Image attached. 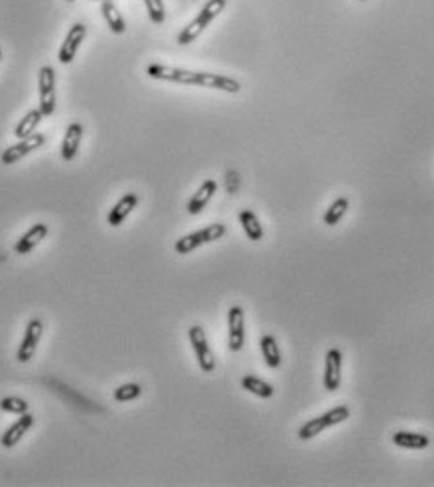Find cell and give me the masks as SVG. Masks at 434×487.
<instances>
[{"label":"cell","instance_id":"obj_30","mask_svg":"<svg viewBox=\"0 0 434 487\" xmlns=\"http://www.w3.org/2000/svg\"><path fill=\"white\" fill-rule=\"evenodd\" d=\"M360 2H367V0H360Z\"/></svg>","mask_w":434,"mask_h":487},{"label":"cell","instance_id":"obj_2","mask_svg":"<svg viewBox=\"0 0 434 487\" xmlns=\"http://www.w3.org/2000/svg\"><path fill=\"white\" fill-rule=\"evenodd\" d=\"M350 418V408L347 405H337L332 411H327L322 416H316L313 420H307L303 426L298 429V439L300 441H309L314 439L316 435H321L322 431H326L327 427H334L343 424L345 420Z\"/></svg>","mask_w":434,"mask_h":487},{"label":"cell","instance_id":"obj_25","mask_svg":"<svg viewBox=\"0 0 434 487\" xmlns=\"http://www.w3.org/2000/svg\"><path fill=\"white\" fill-rule=\"evenodd\" d=\"M0 408L4 413H12V414H25L28 413V403L21 397H4L0 400Z\"/></svg>","mask_w":434,"mask_h":487},{"label":"cell","instance_id":"obj_1","mask_svg":"<svg viewBox=\"0 0 434 487\" xmlns=\"http://www.w3.org/2000/svg\"><path fill=\"white\" fill-rule=\"evenodd\" d=\"M147 75L155 81H169V83L189 85V87L215 88V90H221V92L227 94H238L241 90L240 81L232 79L228 75L193 72V70L165 66V64H150L147 68Z\"/></svg>","mask_w":434,"mask_h":487},{"label":"cell","instance_id":"obj_18","mask_svg":"<svg viewBox=\"0 0 434 487\" xmlns=\"http://www.w3.org/2000/svg\"><path fill=\"white\" fill-rule=\"evenodd\" d=\"M241 388L248 390L249 394L262 397V400H270V397L275 394L274 386H272L270 382L262 381V379L254 377V375H243V377H241Z\"/></svg>","mask_w":434,"mask_h":487},{"label":"cell","instance_id":"obj_14","mask_svg":"<svg viewBox=\"0 0 434 487\" xmlns=\"http://www.w3.org/2000/svg\"><path fill=\"white\" fill-rule=\"evenodd\" d=\"M137 203H139V195L137 194L122 195L120 200H118V203L111 208V212H109V218H107L109 225H113V227L122 225L124 220H126L127 216L131 214V210L137 207Z\"/></svg>","mask_w":434,"mask_h":487},{"label":"cell","instance_id":"obj_12","mask_svg":"<svg viewBox=\"0 0 434 487\" xmlns=\"http://www.w3.org/2000/svg\"><path fill=\"white\" fill-rule=\"evenodd\" d=\"M47 233H49V229H47L45 223H36V225H32L27 233L21 236L19 240L15 242V251L19 255L30 253L34 247L45 238Z\"/></svg>","mask_w":434,"mask_h":487},{"label":"cell","instance_id":"obj_15","mask_svg":"<svg viewBox=\"0 0 434 487\" xmlns=\"http://www.w3.org/2000/svg\"><path fill=\"white\" fill-rule=\"evenodd\" d=\"M83 132H85V129H83L79 122H74V124L67 126L64 141H62V158L66 161H72L75 156H77L80 139H83Z\"/></svg>","mask_w":434,"mask_h":487},{"label":"cell","instance_id":"obj_17","mask_svg":"<svg viewBox=\"0 0 434 487\" xmlns=\"http://www.w3.org/2000/svg\"><path fill=\"white\" fill-rule=\"evenodd\" d=\"M238 220H240V225L243 229V233L248 234V238L251 242H259L262 240L264 236V229H262L261 221L257 218V214L251 212V210H241L238 214Z\"/></svg>","mask_w":434,"mask_h":487},{"label":"cell","instance_id":"obj_21","mask_svg":"<svg viewBox=\"0 0 434 487\" xmlns=\"http://www.w3.org/2000/svg\"><path fill=\"white\" fill-rule=\"evenodd\" d=\"M41 116H43V114H41L40 109H32V111H28V113L21 118L19 124L15 126L14 129L15 137L25 139V137H28V135H32L34 132H36V127L40 126Z\"/></svg>","mask_w":434,"mask_h":487},{"label":"cell","instance_id":"obj_10","mask_svg":"<svg viewBox=\"0 0 434 487\" xmlns=\"http://www.w3.org/2000/svg\"><path fill=\"white\" fill-rule=\"evenodd\" d=\"M85 38H87V27H85L83 23H77V25L69 28L66 40L62 43L61 51H58V61H61V64H72L75 54H77V49H79V45L83 43Z\"/></svg>","mask_w":434,"mask_h":487},{"label":"cell","instance_id":"obj_31","mask_svg":"<svg viewBox=\"0 0 434 487\" xmlns=\"http://www.w3.org/2000/svg\"><path fill=\"white\" fill-rule=\"evenodd\" d=\"M67 2H74V0H67Z\"/></svg>","mask_w":434,"mask_h":487},{"label":"cell","instance_id":"obj_4","mask_svg":"<svg viewBox=\"0 0 434 487\" xmlns=\"http://www.w3.org/2000/svg\"><path fill=\"white\" fill-rule=\"evenodd\" d=\"M187 335H189V341H191V347H193L195 351L199 367H201L204 373H212L215 369V356L214 353H212L210 345H208L206 332H204L202 327H199V324H193V327H189V330H187Z\"/></svg>","mask_w":434,"mask_h":487},{"label":"cell","instance_id":"obj_20","mask_svg":"<svg viewBox=\"0 0 434 487\" xmlns=\"http://www.w3.org/2000/svg\"><path fill=\"white\" fill-rule=\"evenodd\" d=\"M261 351L262 356H264V362H266L268 367L272 369H277L281 366V349L277 345V340L274 335L264 334L261 338Z\"/></svg>","mask_w":434,"mask_h":487},{"label":"cell","instance_id":"obj_28","mask_svg":"<svg viewBox=\"0 0 434 487\" xmlns=\"http://www.w3.org/2000/svg\"><path fill=\"white\" fill-rule=\"evenodd\" d=\"M0 61H2V51H0Z\"/></svg>","mask_w":434,"mask_h":487},{"label":"cell","instance_id":"obj_23","mask_svg":"<svg viewBox=\"0 0 434 487\" xmlns=\"http://www.w3.org/2000/svg\"><path fill=\"white\" fill-rule=\"evenodd\" d=\"M101 15H103V19L107 21L111 32L114 34L126 32V23H124V19H122L120 10L114 6L113 2H103V4H101Z\"/></svg>","mask_w":434,"mask_h":487},{"label":"cell","instance_id":"obj_22","mask_svg":"<svg viewBox=\"0 0 434 487\" xmlns=\"http://www.w3.org/2000/svg\"><path fill=\"white\" fill-rule=\"evenodd\" d=\"M348 208H350V200H348V197H337V199L327 207L326 214H324V225H329V227H334V225H337L339 221L345 218V214L348 212Z\"/></svg>","mask_w":434,"mask_h":487},{"label":"cell","instance_id":"obj_16","mask_svg":"<svg viewBox=\"0 0 434 487\" xmlns=\"http://www.w3.org/2000/svg\"><path fill=\"white\" fill-rule=\"evenodd\" d=\"M395 446L406 448V450H423L431 444L428 435L425 433H414V431H397L391 437Z\"/></svg>","mask_w":434,"mask_h":487},{"label":"cell","instance_id":"obj_26","mask_svg":"<svg viewBox=\"0 0 434 487\" xmlns=\"http://www.w3.org/2000/svg\"><path fill=\"white\" fill-rule=\"evenodd\" d=\"M225 6H227V0H208L199 14L204 15V17L212 23V21H214L223 10H225Z\"/></svg>","mask_w":434,"mask_h":487},{"label":"cell","instance_id":"obj_7","mask_svg":"<svg viewBox=\"0 0 434 487\" xmlns=\"http://www.w3.org/2000/svg\"><path fill=\"white\" fill-rule=\"evenodd\" d=\"M324 364V388L327 392L339 390L343 381V353L341 349H327Z\"/></svg>","mask_w":434,"mask_h":487},{"label":"cell","instance_id":"obj_8","mask_svg":"<svg viewBox=\"0 0 434 487\" xmlns=\"http://www.w3.org/2000/svg\"><path fill=\"white\" fill-rule=\"evenodd\" d=\"M43 143H45V135L41 134H32L28 135V137H25V139H21L19 143H15V145H12V147H8L4 152H2V163L4 165H14L15 161H19L21 158H25L27 154H30L32 150H38L40 147H43Z\"/></svg>","mask_w":434,"mask_h":487},{"label":"cell","instance_id":"obj_6","mask_svg":"<svg viewBox=\"0 0 434 487\" xmlns=\"http://www.w3.org/2000/svg\"><path fill=\"white\" fill-rule=\"evenodd\" d=\"M228 349L238 353L246 343V313L243 307L232 306L228 309Z\"/></svg>","mask_w":434,"mask_h":487},{"label":"cell","instance_id":"obj_24","mask_svg":"<svg viewBox=\"0 0 434 487\" xmlns=\"http://www.w3.org/2000/svg\"><path fill=\"white\" fill-rule=\"evenodd\" d=\"M142 394V388L140 384H135V382H129V384H122L120 388L114 390V400L116 401H131L137 400L139 395Z\"/></svg>","mask_w":434,"mask_h":487},{"label":"cell","instance_id":"obj_13","mask_svg":"<svg viewBox=\"0 0 434 487\" xmlns=\"http://www.w3.org/2000/svg\"><path fill=\"white\" fill-rule=\"evenodd\" d=\"M215 191H217V182L215 180H204L201 184V187L195 191V195L189 199V203H187V212L191 214V216H197V214H201L202 210H204V207H206L208 203H210V199L214 197Z\"/></svg>","mask_w":434,"mask_h":487},{"label":"cell","instance_id":"obj_29","mask_svg":"<svg viewBox=\"0 0 434 487\" xmlns=\"http://www.w3.org/2000/svg\"><path fill=\"white\" fill-rule=\"evenodd\" d=\"M103 2H111V0H103Z\"/></svg>","mask_w":434,"mask_h":487},{"label":"cell","instance_id":"obj_5","mask_svg":"<svg viewBox=\"0 0 434 487\" xmlns=\"http://www.w3.org/2000/svg\"><path fill=\"white\" fill-rule=\"evenodd\" d=\"M38 87H40V111L43 116L54 113L56 107V87H54V70L51 66H43L38 74Z\"/></svg>","mask_w":434,"mask_h":487},{"label":"cell","instance_id":"obj_27","mask_svg":"<svg viewBox=\"0 0 434 487\" xmlns=\"http://www.w3.org/2000/svg\"><path fill=\"white\" fill-rule=\"evenodd\" d=\"M144 6H147L148 17L154 21V23H163V21H165V6H163V0H144Z\"/></svg>","mask_w":434,"mask_h":487},{"label":"cell","instance_id":"obj_9","mask_svg":"<svg viewBox=\"0 0 434 487\" xmlns=\"http://www.w3.org/2000/svg\"><path fill=\"white\" fill-rule=\"evenodd\" d=\"M41 335H43V322L40 319H32L27 324V330H25V335H23V341H21L19 351H17V360L19 362H28L32 360L34 353L38 349V343H40Z\"/></svg>","mask_w":434,"mask_h":487},{"label":"cell","instance_id":"obj_11","mask_svg":"<svg viewBox=\"0 0 434 487\" xmlns=\"http://www.w3.org/2000/svg\"><path fill=\"white\" fill-rule=\"evenodd\" d=\"M34 424V416L32 414H21V418L15 424H12V426L8 427L6 431H4V435H2V439H0V442H2V446L4 448H14L17 442L27 435V431L32 427Z\"/></svg>","mask_w":434,"mask_h":487},{"label":"cell","instance_id":"obj_3","mask_svg":"<svg viewBox=\"0 0 434 487\" xmlns=\"http://www.w3.org/2000/svg\"><path fill=\"white\" fill-rule=\"evenodd\" d=\"M225 234H227V225L212 223V225H208V227L201 229V231H195V233L182 236L180 240H176V244H174V251L178 255L191 253L197 247L204 246V244L221 240Z\"/></svg>","mask_w":434,"mask_h":487},{"label":"cell","instance_id":"obj_19","mask_svg":"<svg viewBox=\"0 0 434 487\" xmlns=\"http://www.w3.org/2000/svg\"><path fill=\"white\" fill-rule=\"evenodd\" d=\"M208 25H210V21H208L204 15H197V17L178 34V45H189L191 41L197 40V38L206 30Z\"/></svg>","mask_w":434,"mask_h":487}]
</instances>
